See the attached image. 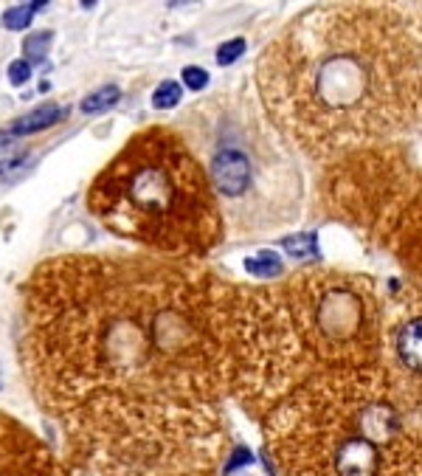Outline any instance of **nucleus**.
Wrapping results in <instances>:
<instances>
[{
  "label": "nucleus",
  "instance_id": "obj_1",
  "mask_svg": "<svg viewBox=\"0 0 422 476\" xmlns=\"http://www.w3.org/2000/svg\"><path fill=\"white\" fill-rule=\"evenodd\" d=\"M240 285L144 257H60L23 288V361L65 434L144 406H220L237 383Z\"/></svg>",
  "mask_w": 422,
  "mask_h": 476
},
{
  "label": "nucleus",
  "instance_id": "obj_2",
  "mask_svg": "<svg viewBox=\"0 0 422 476\" xmlns=\"http://www.w3.org/2000/svg\"><path fill=\"white\" fill-rule=\"evenodd\" d=\"M271 124L304 158L394 147L422 130V12L397 4H318L257 60Z\"/></svg>",
  "mask_w": 422,
  "mask_h": 476
},
{
  "label": "nucleus",
  "instance_id": "obj_3",
  "mask_svg": "<svg viewBox=\"0 0 422 476\" xmlns=\"http://www.w3.org/2000/svg\"><path fill=\"white\" fill-rule=\"evenodd\" d=\"M262 434L276 476H422V423L380 366L310 375Z\"/></svg>",
  "mask_w": 422,
  "mask_h": 476
},
{
  "label": "nucleus",
  "instance_id": "obj_4",
  "mask_svg": "<svg viewBox=\"0 0 422 476\" xmlns=\"http://www.w3.org/2000/svg\"><path fill=\"white\" fill-rule=\"evenodd\" d=\"M88 211L116 237L166 257H205L223 240V209L211 180L169 127L135 133L93 178Z\"/></svg>",
  "mask_w": 422,
  "mask_h": 476
},
{
  "label": "nucleus",
  "instance_id": "obj_5",
  "mask_svg": "<svg viewBox=\"0 0 422 476\" xmlns=\"http://www.w3.org/2000/svg\"><path fill=\"white\" fill-rule=\"evenodd\" d=\"M318 209L422 288V166L400 147L341 158L318 175Z\"/></svg>",
  "mask_w": 422,
  "mask_h": 476
},
{
  "label": "nucleus",
  "instance_id": "obj_6",
  "mask_svg": "<svg viewBox=\"0 0 422 476\" xmlns=\"http://www.w3.org/2000/svg\"><path fill=\"white\" fill-rule=\"evenodd\" d=\"M205 175L226 214L245 234H273L299 223L304 211V178L290 144L268 113L220 107L208 113Z\"/></svg>",
  "mask_w": 422,
  "mask_h": 476
},
{
  "label": "nucleus",
  "instance_id": "obj_7",
  "mask_svg": "<svg viewBox=\"0 0 422 476\" xmlns=\"http://www.w3.org/2000/svg\"><path fill=\"white\" fill-rule=\"evenodd\" d=\"M279 293L313 375L380 366L388 293L372 277L343 268H304L290 274Z\"/></svg>",
  "mask_w": 422,
  "mask_h": 476
},
{
  "label": "nucleus",
  "instance_id": "obj_8",
  "mask_svg": "<svg viewBox=\"0 0 422 476\" xmlns=\"http://www.w3.org/2000/svg\"><path fill=\"white\" fill-rule=\"evenodd\" d=\"M380 369L400 403L422 423V288L411 282L386 296Z\"/></svg>",
  "mask_w": 422,
  "mask_h": 476
},
{
  "label": "nucleus",
  "instance_id": "obj_9",
  "mask_svg": "<svg viewBox=\"0 0 422 476\" xmlns=\"http://www.w3.org/2000/svg\"><path fill=\"white\" fill-rule=\"evenodd\" d=\"M0 476H65L51 448L23 423L0 414Z\"/></svg>",
  "mask_w": 422,
  "mask_h": 476
},
{
  "label": "nucleus",
  "instance_id": "obj_10",
  "mask_svg": "<svg viewBox=\"0 0 422 476\" xmlns=\"http://www.w3.org/2000/svg\"><path fill=\"white\" fill-rule=\"evenodd\" d=\"M65 116H68V110H65V107L43 105L40 110H34V113L23 116L20 121H15V127H12L9 133H12V135H32V133H40V130L54 127V124H57V121H62Z\"/></svg>",
  "mask_w": 422,
  "mask_h": 476
},
{
  "label": "nucleus",
  "instance_id": "obj_11",
  "mask_svg": "<svg viewBox=\"0 0 422 476\" xmlns=\"http://www.w3.org/2000/svg\"><path fill=\"white\" fill-rule=\"evenodd\" d=\"M43 6H48V4H43V0H34V4H23V6H12V9L4 12V26L12 29V32H23V29L32 26L34 12H40Z\"/></svg>",
  "mask_w": 422,
  "mask_h": 476
},
{
  "label": "nucleus",
  "instance_id": "obj_12",
  "mask_svg": "<svg viewBox=\"0 0 422 476\" xmlns=\"http://www.w3.org/2000/svg\"><path fill=\"white\" fill-rule=\"evenodd\" d=\"M118 102V88H102L90 96H85L82 102V113H102L107 107H113Z\"/></svg>",
  "mask_w": 422,
  "mask_h": 476
},
{
  "label": "nucleus",
  "instance_id": "obj_13",
  "mask_svg": "<svg viewBox=\"0 0 422 476\" xmlns=\"http://www.w3.org/2000/svg\"><path fill=\"white\" fill-rule=\"evenodd\" d=\"M177 102H180V85H177V82H163V85H158V91L152 93V107H158V110L175 107Z\"/></svg>",
  "mask_w": 422,
  "mask_h": 476
},
{
  "label": "nucleus",
  "instance_id": "obj_14",
  "mask_svg": "<svg viewBox=\"0 0 422 476\" xmlns=\"http://www.w3.org/2000/svg\"><path fill=\"white\" fill-rule=\"evenodd\" d=\"M51 32H43V34H32V37H26V43H23V51L32 57V60H46V54H48V46H51Z\"/></svg>",
  "mask_w": 422,
  "mask_h": 476
},
{
  "label": "nucleus",
  "instance_id": "obj_15",
  "mask_svg": "<svg viewBox=\"0 0 422 476\" xmlns=\"http://www.w3.org/2000/svg\"><path fill=\"white\" fill-rule=\"evenodd\" d=\"M29 77H32V65H29L26 60H15V62L9 65V82H12V85H26Z\"/></svg>",
  "mask_w": 422,
  "mask_h": 476
},
{
  "label": "nucleus",
  "instance_id": "obj_16",
  "mask_svg": "<svg viewBox=\"0 0 422 476\" xmlns=\"http://www.w3.org/2000/svg\"><path fill=\"white\" fill-rule=\"evenodd\" d=\"M183 77H186L189 88H194V91H197V88H203V85L208 82V77H205V71H203V68H186V74H183Z\"/></svg>",
  "mask_w": 422,
  "mask_h": 476
},
{
  "label": "nucleus",
  "instance_id": "obj_17",
  "mask_svg": "<svg viewBox=\"0 0 422 476\" xmlns=\"http://www.w3.org/2000/svg\"><path fill=\"white\" fill-rule=\"evenodd\" d=\"M240 48H243V43L237 40V43H229V46H223L220 48V54H217V60L223 62V65H229L231 60H237V54H240Z\"/></svg>",
  "mask_w": 422,
  "mask_h": 476
},
{
  "label": "nucleus",
  "instance_id": "obj_18",
  "mask_svg": "<svg viewBox=\"0 0 422 476\" xmlns=\"http://www.w3.org/2000/svg\"><path fill=\"white\" fill-rule=\"evenodd\" d=\"M12 144V133H0V147H6Z\"/></svg>",
  "mask_w": 422,
  "mask_h": 476
},
{
  "label": "nucleus",
  "instance_id": "obj_19",
  "mask_svg": "<svg viewBox=\"0 0 422 476\" xmlns=\"http://www.w3.org/2000/svg\"><path fill=\"white\" fill-rule=\"evenodd\" d=\"M211 476H217V473H211Z\"/></svg>",
  "mask_w": 422,
  "mask_h": 476
}]
</instances>
